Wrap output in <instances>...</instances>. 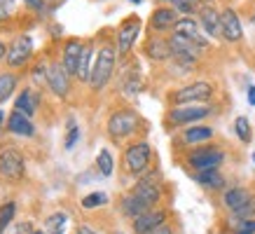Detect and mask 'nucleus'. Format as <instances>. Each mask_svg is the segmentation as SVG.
I'll list each match as a JSON object with an SVG mask.
<instances>
[{"label":"nucleus","mask_w":255,"mask_h":234,"mask_svg":"<svg viewBox=\"0 0 255 234\" xmlns=\"http://www.w3.org/2000/svg\"><path fill=\"white\" fill-rule=\"evenodd\" d=\"M253 162H255V152H253Z\"/></svg>","instance_id":"8fccbe9b"},{"label":"nucleus","mask_w":255,"mask_h":234,"mask_svg":"<svg viewBox=\"0 0 255 234\" xmlns=\"http://www.w3.org/2000/svg\"><path fill=\"white\" fill-rule=\"evenodd\" d=\"M117 68V47L115 42H103L96 49V59H94V68L89 75L87 85L92 87V92H103L108 82L113 80Z\"/></svg>","instance_id":"f257e3e1"},{"label":"nucleus","mask_w":255,"mask_h":234,"mask_svg":"<svg viewBox=\"0 0 255 234\" xmlns=\"http://www.w3.org/2000/svg\"><path fill=\"white\" fill-rule=\"evenodd\" d=\"M75 234H78V232H75Z\"/></svg>","instance_id":"864d4df0"},{"label":"nucleus","mask_w":255,"mask_h":234,"mask_svg":"<svg viewBox=\"0 0 255 234\" xmlns=\"http://www.w3.org/2000/svg\"><path fill=\"white\" fill-rule=\"evenodd\" d=\"M14 213H16V204L14 202H5L0 206V234H5L12 220H14Z\"/></svg>","instance_id":"2f4dec72"},{"label":"nucleus","mask_w":255,"mask_h":234,"mask_svg":"<svg viewBox=\"0 0 255 234\" xmlns=\"http://www.w3.org/2000/svg\"><path fill=\"white\" fill-rule=\"evenodd\" d=\"M194 183L209 192H225L227 190V178L220 169H213V171H201V173H192Z\"/></svg>","instance_id":"aec40b11"},{"label":"nucleus","mask_w":255,"mask_h":234,"mask_svg":"<svg viewBox=\"0 0 255 234\" xmlns=\"http://www.w3.org/2000/svg\"><path fill=\"white\" fill-rule=\"evenodd\" d=\"M140 78H138V73L136 70H129L127 73V80L122 82V89H124V94H129V96H133V94H138L140 92Z\"/></svg>","instance_id":"473e14b6"},{"label":"nucleus","mask_w":255,"mask_h":234,"mask_svg":"<svg viewBox=\"0 0 255 234\" xmlns=\"http://www.w3.org/2000/svg\"><path fill=\"white\" fill-rule=\"evenodd\" d=\"M2 122H7V117H5V113L0 110V131H2Z\"/></svg>","instance_id":"c03bdc74"},{"label":"nucleus","mask_w":255,"mask_h":234,"mask_svg":"<svg viewBox=\"0 0 255 234\" xmlns=\"http://www.w3.org/2000/svg\"><path fill=\"white\" fill-rule=\"evenodd\" d=\"M152 164V145L145 138H133L124 145L122 152V169L133 178H140L143 173L150 171Z\"/></svg>","instance_id":"f03ea898"},{"label":"nucleus","mask_w":255,"mask_h":234,"mask_svg":"<svg viewBox=\"0 0 255 234\" xmlns=\"http://www.w3.org/2000/svg\"><path fill=\"white\" fill-rule=\"evenodd\" d=\"M108 204V195L106 192H92V195H87L80 199V206L85 211H94V209H103Z\"/></svg>","instance_id":"c756f323"},{"label":"nucleus","mask_w":255,"mask_h":234,"mask_svg":"<svg viewBox=\"0 0 255 234\" xmlns=\"http://www.w3.org/2000/svg\"><path fill=\"white\" fill-rule=\"evenodd\" d=\"M115 234H124V232H115Z\"/></svg>","instance_id":"3c124183"},{"label":"nucleus","mask_w":255,"mask_h":234,"mask_svg":"<svg viewBox=\"0 0 255 234\" xmlns=\"http://www.w3.org/2000/svg\"><path fill=\"white\" fill-rule=\"evenodd\" d=\"M94 59H96L94 42H92V40H87V42H85V49H82V59H80L78 80H82V82H89V75H92V68H94Z\"/></svg>","instance_id":"b1692460"},{"label":"nucleus","mask_w":255,"mask_h":234,"mask_svg":"<svg viewBox=\"0 0 255 234\" xmlns=\"http://www.w3.org/2000/svg\"><path fill=\"white\" fill-rule=\"evenodd\" d=\"M197 21L206 38H220V9H216L209 2H201L199 12H197Z\"/></svg>","instance_id":"f3484780"},{"label":"nucleus","mask_w":255,"mask_h":234,"mask_svg":"<svg viewBox=\"0 0 255 234\" xmlns=\"http://www.w3.org/2000/svg\"><path fill=\"white\" fill-rule=\"evenodd\" d=\"M45 225H47V234H63L66 232V225H68V213L56 211V213H52L45 220Z\"/></svg>","instance_id":"cd10ccee"},{"label":"nucleus","mask_w":255,"mask_h":234,"mask_svg":"<svg viewBox=\"0 0 255 234\" xmlns=\"http://www.w3.org/2000/svg\"><path fill=\"white\" fill-rule=\"evenodd\" d=\"M180 14H178L176 9L171 7V5H157L152 9V14H150V35H159V33H166V31H173V26L178 23Z\"/></svg>","instance_id":"ddd939ff"},{"label":"nucleus","mask_w":255,"mask_h":234,"mask_svg":"<svg viewBox=\"0 0 255 234\" xmlns=\"http://www.w3.org/2000/svg\"><path fill=\"white\" fill-rule=\"evenodd\" d=\"M7 49H9V45H5V42L0 40V61H2V59H7Z\"/></svg>","instance_id":"79ce46f5"},{"label":"nucleus","mask_w":255,"mask_h":234,"mask_svg":"<svg viewBox=\"0 0 255 234\" xmlns=\"http://www.w3.org/2000/svg\"><path fill=\"white\" fill-rule=\"evenodd\" d=\"M225 159H227V152L223 148H218V145H197L185 155V164L192 173L220 169Z\"/></svg>","instance_id":"423d86ee"},{"label":"nucleus","mask_w":255,"mask_h":234,"mask_svg":"<svg viewBox=\"0 0 255 234\" xmlns=\"http://www.w3.org/2000/svg\"><path fill=\"white\" fill-rule=\"evenodd\" d=\"M21 2H26L31 9H38V12H45L47 7V0H21Z\"/></svg>","instance_id":"4c0bfd02"},{"label":"nucleus","mask_w":255,"mask_h":234,"mask_svg":"<svg viewBox=\"0 0 255 234\" xmlns=\"http://www.w3.org/2000/svg\"><path fill=\"white\" fill-rule=\"evenodd\" d=\"M143 52H145L147 59H152V61H169L171 56H173V49H171V42L169 38H162V35H150L145 40V45H143Z\"/></svg>","instance_id":"6ab92c4d"},{"label":"nucleus","mask_w":255,"mask_h":234,"mask_svg":"<svg viewBox=\"0 0 255 234\" xmlns=\"http://www.w3.org/2000/svg\"><path fill=\"white\" fill-rule=\"evenodd\" d=\"M251 26H253V45H255V9H253V14H251Z\"/></svg>","instance_id":"37998d69"},{"label":"nucleus","mask_w":255,"mask_h":234,"mask_svg":"<svg viewBox=\"0 0 255 234\" xmlns=\"http://www.w3.org/2000/svg\"><path fill=\"white\" fill-rule=\"evenodd\" d=\"M78 234H103V232H99V230H94V227H89V225H80Z\"/></svg>","instance_id":"ea45409f"},{"label":"nucleus","mask_w":255,"mask_h":234,"mask_svg":"<svg viewBox=\"0 0 255 234\" xmlns=\"http://www.w3.org/2000/svg\"><path fill=\"white\" fill-rule=\"evenodd\" d=\"M33 52H35V49H33L31 35H16L7 49V59H5V61H7L9 68H23L26 63L31 61Z\"/></svg>","instance_id":"f8f14e48"},{"label":"nucleus","mask_w":255,"mask_h":234,"mask_svg":"<svg viewBox=\"0 0 255 234\" xmlns=\"http://www.w3.org/2000/svg\"><path fill=\"white\" fill-rule=\"evenodd\" d=\"M33 78L47 85V63H38V66H33Z\"/></svg>","instance_id":"e433bc0d"},{"label":"nucleus","mask_w":255,"mask_h":234,"mask_svg":"<svg viewBox=\"0 0 255 234\" xmlns=\"http://www.w3.org/2000/svg\"><path fill=\"white\" fill-rule=\"evenodd\" d=\"M220 40L230 42V45H239L244 40V26H241L239 12L234 7L220 9Z\"/></svg>","instance_id":"9d476101"},{"label":"nucleus","mask_w":255,"mask_h":234,"mask_svg":"<svg viewBox=\"0 0 255 234\" xmlns=\"http://www.w3.org/2000/svg\"><path fill=\"white\" fill-rule=\"evenodd\" d=\"M19 85V75L16 73H0V103H5L14 94Z\"/></svg>","instance_id":"bb28decb"},{"label":"nucleus","mask_w":255,"mask_h":234,"mask_svg":"<svg viewBox=\"0 0 255 234\" xmlns=\"http://www.w3.org/2000/svg\"><path fill=\"white\" fill-rule=\"evenodd\" d=\"M7 131L14 136H33L35 133V124L31 122V117L21 115V113H12L7 115Z\"/></svg>","instance_id":"5701e85b"},{"label":"nucleus","mask_w":255,"mask_h":234,"mask_svg":"<svg viewBox=\"0 0 255 234\" xmlns=\"http://www.w3.org/2000/svg\"><path fill=\"white\" fill-rule=\"evenodd\" d=\"M96 169H99V173L103 178H110V176L115 173V159H113L108 148L99 150V155H96Z\"/></svg>","instance_id":"a878e982"},{"label":"nucleus","mask_w":255,"mask_h":234,"mask_svg":"<svg viewBox=\"0 0 255 234\" xmlns=\"http://www.w3.org/2000/svg\"><path fill=\"white\" fill-rule=\"evenodd\" d=\"M47 89H52V94L59 99H66L70 94V75L61 61L47 63Z\"/></svg>","instance_id":"4468645a"},{"label":"nucleus","mask_w":255,"mask_h":234,"mask_svg":"<svg viewBox=\"0 0 255 234\" xmlns=\"http://www.w3.org/2000/svg\"><path fill=\"white\" fill-rule=\"evenodd\" d=\"M232 232H248V234H255V220H241L237 225L232 227Z\"/></svg>","instance_id":"c9c22d12"},{"label":"nucleus","mask_w":255,"mask_h":234,"mask_svg":"<svg viewBox=\"0 0 255 234\" xmlns=\"http://www.w3.org/2000/svg\"><path fill=\"white\" fill-rule=\"evenodd\" d=\"M14 14V0H0V21H7Z\"/></svg>","instance_id":"f704fd0d"},{"label":"nucleus","mask_w":255,"mask_h":234,"mask_svg":"<svg viewBox=\"0 0 255 234\" xmlns=\"http://www.w3.org/2000/svg\"><path fill=\"white\" fill-rule=\"evenodd\" d=\"M131 195H136L140 202H145L150 209H157L162 206V199H164V190H162V183H159V173L155 169H150L147 173H143L133 187L129 190Z\"/></svg>","instance_id":"0eeeda50"},{"label":"nucleus","mask_w":255,"mask_h":234,"mask_svg":"<svg viewBox=\"0 0 255 234\" xmlns=\"http://www.w3.org/2000/svg\"><path fill=\"white\" fill-rule=\"evenodd\" d=\"M216 138V129L211 124H192V126H185L183 133H180V143L187 145V148L192 150L197 145H206L211 140Z\"/></svg>","instance_id":"2eb2a0df"},{"label":"nucleus","mask_w":255,"mask_h":234,"mask_svg":"<svg viewBox=\"0 0 255 234\" xmlns=\"http://www.w3.org/2000/svg\"><path fill=\"white\" fill-rule=\"evenodd\" d=\"M232 234H248V232H232Z\"/></svg>","instance_id":"09e8293b"},{"label":"nucleus","mask_w":255,"mask_h":234,"mask_svg":"<svg viewBox=\"0 0 255 234\" xmlns=\"http://www.w3.org/2000/svg\"><path fill=\"white\" fill-rule=\"evenodd\" d=\"M14 108H16V113H21V115L33 117L35 113H38V108H40V96H38V92H35L33 87H23L21 94L16 96Z\"/></svg>","instance_id":"4be33fe9"},{"label":"nucleus","mask_w":255,"mask_h":234,"mask_svg":"<svg viewBox=\"0 0 255 234\" xmlns=\"http://www.w3.org/2000/svg\"><path fill=\"white\" fill-rule=\"evenodd\" d=\"M52 2H56V0H52Z\"/></svg>","instance_id":"603ef678"},{"label":"nucleus","mask_w":255,"mask_h":234,"mask_svg":"<svg viewBox=\"0 0 255 234\" xmlns=\"http://www.w3.org/2000/svg\"><path fill=\"white\" fill-rule=\"evenodd\" d=\"M246 99H248V106H255V85H251V87H248Z\"/></svg>","instance_id":"a19ab883"},{"label":"nucleus","mask_w":255,"mask_h":234,"mask_svg":"<svg viewBox=\"0 0 255 234\" xmlns=\"http://www.w3.org/2000/svg\"><path fill=\"white\" fill-rule=\"evenodd\" d=\"M147 234H176V227L171 225V223H166V225L157 227V230H152V232H147Z\"/></svg>","instance_id":"58836bf2"},{"label":"nucleus","mask_w":255,"mask_h":234,"mask_svg":"<svg viewBox=\"0 0 255 234\" xmlns=\"http://www.w3.org/2000/svg\"><path fill=\"white\" fill-rule=\"evenodd\" d=\"M171 7L176 9L180 16H192L199 12L201 2L199 0H171Z\"/></svg>","instance_id":"7c9ffc66"},{"label":"nucleus","mask_w":255,"mask_h":234,"mask_svg":"<svg viewBox=\"0 0 255 234\" xmlns=\"http://www.w3.org/2000/svg\"><path fill=\"white\" fill-rule=\"evenodd\" d=\"M216 115V106L211 103H197V106H176L166 110L164 122L171 129H185L192 124H204V119Z\"/></svg>","instance_id":"20e7f679"},{"label":"nucleus","mask_w":255,"mask_h":234,"mask_svg":"<svg viewBox=\"0 0 255 234\" xmlns=\"http://www.w3.org/2000/svg\"><path fill=\"white\" fill-rule=\"evenodd\" d=\"M140 28H143V21L136 14H129L127 19L120 21V26H117V31H115V47H117V56L120 59H127V56L131 54L133 45H136V40L140 35Z\"/></svg>","instance_id":"6e6552de"},{"label":"nucleus","mask_w":255,"mask_h":234,"mask_svg":"<svg viewBox=\"0 0 255 234\" xmlns=\"http://www.w3.org/2000/svg\"><path fill=\"white\" fill-rule=\"evenodd\" d=\"M155 2H159V5H171V0H155Z\"/></svg>","instance_id":"a18cd8bd"},{"label":"nucleus","mask_w":255,"mask_h":234,"mask_svg":"<svg viewBox=\"0 0 255 234\" xmlns=\"http://www.w3.org/2000/svg\"><path fill=\"white\" fill-rule=\"evenodd\" d=\"M33 234H47V232H38V230H35V232H33Z\"/></svg>","instance_id":"de8ad7c7"},{"label":"nucleus","mask_w":255,"mask_h":234,"mask_svg":"<svg viewBox=\"0 0 255 234\" xmlns=\"http://www.w3.org/2000/svg\"><path fill=\"white\" fill-rule=\"evenodd\" d=\"M80 140V126L70 119L68 122V133H66V140H63V148L66 150H73L75 148V143Z\"/></svg>","instance_id":"72a5a7b5"},{"label":"nucleus","mask_w":255,"mask_h":234,"mask_svg":"<svg viewBox=\"0 0 255 234\" xmlns=\"http://www.w3.org/2000/svg\"><path fill=\"white\" fill-rule=\"evenodd\" d=\"M150 211V206H147L145 202H140L136 195H131V192H127V195L120 197V213H122L127 220H136L138 216H143V213H147Z\"/></svg>","instance_id":"412c9836"},{"label":"nucleus","mask_w":255,"mask_h":234,"mask_svg":"<svg viewBox=\"0 0 255 234\" xmlns=\"http://www.w3.org/2000/svg\"><path fill=\"white\" fill-rule=\"evenodd\" d=\"M255 192L251 190V187H246V185H232V187H227L223 192V197H220V206H223L227 213H232V211H237V209H241L244 204L253 197Z\"/></svg>","instance_id":"a211bd4d"},{"label":"nucleus","mask_w":255,"mask_h":234,"mask_svg":"<svg viewBox=\"0 0 255 234\" xmlns=\"http://www.w3.org/2000/svg\"><path fill=\"white\" fill-rule=\"evenodd\" d=\"M140 129V115L133 108H117L108 115L106 122V133L110 140L122 143L127 138H133Z\"/></svg>","instance_id":"7ed1b4c3"},{"label":"nucleus","mask_w":255,"mask_h":234,"mask_svg":"<svg viewBox=\"0 0 255 234\" xmlns=\"http://www.w3.org/2000/svg\"><path fill=\"white\" fill-rule=\"evenodd\" d=\"M171 218V211L166 206H157V209H150L147 213L138 216L136 220H131V232L133 234H147L157 230V227L166 225Z\"/></svg>","instance_id":"9b49d317"},{"label":"nucleus","mask_w":255,"mask_h":234,"mask_svg":"<svg viewBox=\"0 0 255 234\" xmlns=\"http://www.w3.org/2000/svg\"><path fill=\"white\" fill-rule=\"evenodd\" d=\"M23 173H26V159H23L21 152L14 148L0 150V176L16 183V180L23 178Z\"/></svg>","instance_id":"1a4fd4ad"},{"label":"nucleus","mask_w":255,"mask_h":234,"mask_svg":"<svg viewBox=\"0 0 255 234\" xmlns=\"http://www.w3.org/2000/svg\"><path fill=\"white\" fill-rule=\"evenodd\" d=\"M241 220H255V195L248 199L241 209L232 211V213H227V225L234 227L237 223H241Z\"/></svg>","instance_id":"393cba45"},{"label":"nucleus","mask_w":255,"mask_h":234,"mask_svg":"<svg viewBox=\"0 0 255 234\" xmlns=\"http://www.w3.org/2000/svg\"><path fill=\"white\" fill-rule=\"evenodd\" d=\"M234 131H237V138H239L244 145H248V143H251V138H253L251 119H248L246 115H239L237 119H234Z\"/></svg>","instance_id":"c85d7f7f"},{"label":"nucleus","mask_w":255,"mask_h":234,"mask_svg":"<svg viewBox=\"0 0 255 234\" xmlns=\"http://www.w3.org/2000/svg\"><path fill=\"white\" fill-rule=\"evenodd\" d=\"M82 49H85V40H80V38H68L66 40V45H63L61 63H63V68H66V73H68L70 78H78Z\"/></svg>","instance_id":"dca6fc26"},{"label":"nucleus","mask_w":255,"mask_h":234,"mask_svg":"<svg viewBox=\"0 0 255 234\" xmlns=\"http://www.w3.org/2000/svg\"><path fill=\"white\" fill-rule=\"evenodd\" d=\"M216 96V85L206 82V80H194L187 85L178 87L173 92H169V106H197V103H211V99Z\"/></svg>","instance_id":"39448f33"},{"label":"nucleus","mask_w":255,"mask_h":234,"mask_svg":"<svg viewBox=\"0 0 255 234\" xmlns=\"http://www.w3.org/2000/svg\"><path fill=\"white\" fill-rule=\"evenodd\" d=\"M129 2H133V5H140V2H143V0H129Z\"/></svg>","instance_id":"49530a36"}]
</instances>
